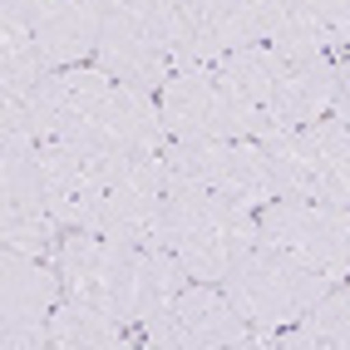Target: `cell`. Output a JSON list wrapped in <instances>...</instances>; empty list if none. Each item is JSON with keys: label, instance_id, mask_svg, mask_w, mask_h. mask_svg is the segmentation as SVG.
<instances>
[{"label": "cell", "instance_id": "4fadbf2b", "mask_svg": "<svg viewBox=\"0 0 350 350\" xmlns=\"http://www.w3.org/2000/svg\"><path fill=\"white\" fill-rule=\"evenodd\" d=\"M94 64L104 75L124 79V84L148 89V94L178 75L158 0H113L109 20H104V35H99V50H94Z\"/></svg>", "mask_w": 350, "mask_h": 350}, {"label": "cell", "instance_id": "8fae6325", "mask_svg": "<svg viewBox=\"0 0 350 350\" xmlns=\"http://www.w3.org/2000/svg\"><path fill=\"white\" fill-rule=\"evenodd\" d=\"M262 247L286 252L296 262L325 271L331 282L350 276V207L311 202V198H276L262 207Z\"/></svg>", "mask_w": 350, "mask_h": 350}, {"label": "cell", "instance_id": "7402d4cb", "mask_svg": "<svg viewBox=\"0 0 350 350\" xmlns=\"http://www.w3.org/2000/svg\"><path fill=\"white\" fill-rule=\"evenodd\" d=\"M336 113H340L345 129H350V59H340V99H336Z\"/></svg>", "mask_w": 350, "mask_h": 350}, {"label": "cell", "instance_id": "d6986e66", "mask_svg": "<svg viewBox=\"0 0 350 350\" xmlns=\"http://www.w3.org/2000/svg\"><path fill=\"white\" fill-rule=\"evenodd\" d=\"M44 75H55V69L44 64L40 44H35L25 0H5V5H0V94L25 89Z\"/></svg>", "mask_w": 350, "mask_h": 350}, {"label": "cell", "instance_id": "6da1fadb", "mask_svg": "<svg viewBox=\"0 0 350 350\" xmlns=\"http://www.w3.org/2000/svg\"><path fill=\"white\" fill-rule=\"evenodd\" d=\"M44 124L50 138L89 153H163L168 144L158 99L138 84L104 75L99 64L55 69L44 79Z\"/></svg>", "mask_w": 350, "mask_h": 350}, {"label": "cell", "instance_id": "2e32d148", "mask_svg": "<svg viewBox=\"0 0 350 350\" xmlns=\"http://www.w3.org/2000/svg\"><path fill=\"white\" fill-rule=\"evenodd\" d=\"M104 158L109 153H89L75 144H40V173H44V193H50V213L64 232H94L99 222V202H104Z\"/></svg>", "mask_w": 350, "mask_h": 350}, {"label": "cell", "instance_id": "9a60e30c", "mask_svg": "<svg viewBox=\"0 0 350 350\" xmlns=\"http://www.w3.org/2000/svg\"><path fill=\"white\" fill-rule=\"evenodd\" d=\"M64 276L40 256L5 247L0 262V340L5 350H40L50 345V316L59 311Z\"/></svg>", "mask_w": 350, "mask_h": 350}, {"label": "cell", "instance_id": "9c48e42d", "mask_svg": "<svg viewBox=\"0 0 350 350\" xmlns=\"http://www.w3.org/2000/svg\"><path fill=\"white\" fill-rule=\"evenodd\" d=\"M144 340L158 350H252L271 345V331H256L222 282H188L168 311L144 321Z\"/></svg>", "mask_w": 350, "mask_h": 350}, {"label": "cell", "instance_id": "5b68a950", "mask_svg": "<svg viewBox=\"0 0 350 350\" xmlns=\"http://www.w3.org/2000/svg\"><path fill=\"white\" fill-rule=\"evenodd\" d=\"M271 178L282 198H311V202H336L350 207V129L340 113L276 129L262 138Z\"/></svg>", "mask_w": 350, "mask_h": 350}, {"label": "cell", "instance_id": "3957f363", "mask_svg": "<svg viewBox=\"0 0 350 350\" xmlns=\"http://www.w3.org/2000/svg\"><path fill=\"white\" fill-rule=\"evenodd\" d=\"M222 79L267 119V129H296L336 113L340 99V64L325 55H286L271 50L267 40L242 44L217 59Z\"/></svg>", "mask_w": 350, "mask_h": 350}, {"label": "cell", "instance_id": "ba28073f", "mask_svg": "<svg viewBox=\"0 0 350 350\" xmlns=\"http://www.w3.org/2000/svg\"><path fill=\"white\" fill-rule=\"evenodd\" d=\"M163 168H168V183L222 193L242 207H267L282 198L262 138H202V144L168 138L163 144Z\"/></svg>", "mask_w": 350, "mask_h": 350}, {"label": "cell", "instance_id": "5bb4252c", "mask_svg": "<svg viewBox=\"0 0 350 350\" xmlns=\"http://www.w3.org/2000/svg\"><path fill=\"white\" fill-rule=\"evenodd\" d=\"M59 232L64 227L50 213V193H44L40 173V144L5 133V144H0V237L15 252L44 256L59 242Z\"/></svg>", "mask_w": 350, "mask_h": 350}, {"label": "cell", "instance_id": "30bf717a", "mask_svg": "<svg viewBox=\"0 0 350 350\" xmlns=\"http://www.w3.org/2000/svg\"><path fill=\"white\" fill-rule=\"evenodd\" d=\"M178 69L217 64L222 55L262 40L267 0H158Z\"/></svg>", "mask_w": 350, "mask_h": 350}, {"label": "cell", "instance_id": "ffe728a7", "mask_svg": "<svg viewBox=\"0 0 350 350\" xmlns=\"http://www.w3.org/2000/svg\"><path fill=\"white\" fill-rule=\"evenodd\" d=\"M350 350V286H331L291 331H271V350Z\"/></svg>", "mask_w": 350, "mask_h": 350}, {"label": "cell", "instance_id": "8992f818", "mask_svg": "<svg viewBox=\"0 0 350 350\" xmlns=\"http://www.w3.org/2000/svg\"><path fill=\"white\" fill-rule=\"evenodd\" d=\"M331 286H340V282H331L325 271L296 262L286 252H271V247H252L242 262L222 276V291L232 296V306H237L256 331L296 325Z\"/></svg>", "mask_w": 350, "mask_h": 350}, {"label": "cell", "instance_id": "7a4b0ae2", "mask_svg": "<svg viewBox=\"0 0 350 350\" xmlns=\"http://www.w3.org/2000/svg\"><path fill=\"white\" fill-rule=\"evenodd\" d=\"M59 276L64 296H79L124 325H144L163 316L173 306V296L193 282L173 252L113 242L99 232H69L59 242Z\"/></svg>", "mask_w": 350, "mask_h": 350}, {"label": "cell", "instance_id": "e0dca14e", "mask_svg": "<svg viewBox=\"0 0 350 350\" xmlns=\"http://www.w3.org/2000/svg\"><path fill=\"white\" fill-rule=\"evenodd\" d=\"M113 0H25L35 44L50 69H75L99 50Z\"/></svg>", "mask_w": 350, "mask_h": 350}, {"label": "cell", "instance_id": "52a82bcc", "mask_svg": "<svg viewBox=\"0 0 350 350\" xmlns=\"http://www.w3.org/2000/svg\"><path fill=\"white\" fill-rule=\"evenodd\" d=\"M163 129L183 144H202V138H267V119L256 113L237 89L222 79L217 64H193L158 89Z\"/></svg>", "mask_w": 350, "mask_h": 350}, {"label": "cell", "instance_id": "ac0fdd59", "mask_svg": "<svg viewBox=\"0 0 350 350\" xmlns=\"http://www.w3.org/2000/svg\"><path fill=\"white\" fill-rule=\"evenodd\" d=\"M262 40L286 55H331L350 44V0H267Z\"/></svg>", "mask_w": 350, "mask_h": 350}, {"label": "cell", "instance_id": "44dd1931", "mask_svg": "<svg viewBox=\"0 0 350 350\" xmlns=\"http://www.w3.org/2000/svg\"><path fill=\"white\" fill-rule=\"evenodd\" d=\"M129 325L113 321L109 311L89 306L79 296H64L59 311L50 316V345L59 350H113V345H129Z\"/></svg>", "mask_w": 350, "mask_h": 350}, {"label": "cell", "instance_id": "7c38bea8", "mask_svg": "<svg viewBox=\"0 0 350 350\" xmlns=\"http://www.w3.org/2000/svg\"><path fill=\"white\" fill-rule=\"evenodd\" d=\"M168 202V168L163 153H109L104 158V202L94 232L113 242L158 247V217Z\"/></svg>", "mask_w": 350, "mask_h": 350}, {"label": "cell", "instance_id": "277c9868", "mask_svg": "<svg viewBox=\"0 0 350 350\" xmlns=\"http://www.w3.org/2000/svg\"><path fill=\"white\" fill-rule=\"evenodd\" d=\"M153 242L173 252L193 282H222L252 247H262V227H256L252 207L222 193L168 183V202H163Z\"/></svg>", "mask_w": 350, "mask_h": 350}]
</instances>
